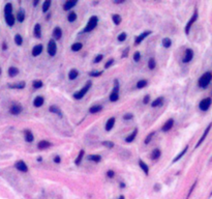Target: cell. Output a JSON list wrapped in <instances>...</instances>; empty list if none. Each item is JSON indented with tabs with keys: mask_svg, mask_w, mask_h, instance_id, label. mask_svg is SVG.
Segmentation results:
<instances>
[{
	"mask_svg": "<svg viewBox=\"0 0 212 199\" xmlns=\"http://www.w3.org/2000/svg\"><path fill=\"white\" fill-rule=\"evenodd\" d=\"M25 86H26L25 82H18V83L10 84V85H8L10 88H13V89H23Z\"/></svg>",
	"mask_w": 212,
	"mask_h": 199,
	"instance_id": "cell-20",
	"label": "cell"
},
{
	"mask_svg": "<svg viewBox=\"0 0 212 199\" xmlns=\"http://www.w3.org/2000/svg\"><path fill=\"white\" fill-rule=\"evenodd\" d=\"M210 129H211V124H208V126H207V129H206V131L204 132V134L202 135V137L200 138V140H199V142H198V144H197V147L198 146H200L202 143H203V141H204V139L207 137V135H208V133H209V131H210Z\"/></svg>",
	"mask_w": 212,
	"mask_h": 199,
	"instance_id": "cell-15",
	"label": "cell"
},
{
	"mask_svg": "<svg viewBox=\"0 0 212 199\" xmlns=\"http://www.w3.org/2000/svg\"><path fill=\"white\" fill-rule=\"evenodd\" d=\"M38 3H39V1H38V0H35V1L33 2V5H34V6H36Z\"/></svg>",
	"mask_w": 212,
	"mask_h": 199,
	"instance_id": "cell-59",
	"label": "cell"
},
{
	"mask_svg": "<svg viewBox=\"0 0 212 199\" xmlns=\"http://www.w3.org/2000/svg\"><path fill=\"white\" fill-rule=\"evenodd\" d=\"M197 19H198V11L196 10L195 11V12H194V15L191 16V18H190V20L187 22L186 26H185V33L186 34H188L189 33V30H190V27L192 26V24L197 21Z\"/></svg>",
	"mask_w": 212,
	"mask_h": 199,
	"instance_id": "cell-5",
	"label": "cell"
},
{
	"mask_svg": "<svg viewBox=\"0 0 212 199\" xmlns=\"http://www.w3.org/2000/svg\"><path fill=\"white\" fill-rule=\"evenodd\" d=\"M102 110V107L100 106V105H97V106H92L90 109H89V112L90 113H92V114H94V113H97V112H100Z\"/></svg>",
	"mask_w": 212,
	"mask_h": 199,
	"instance_id": "cell-37",
	"label": "cell"
},
{
	"mask_svg": "<svg viewBox=\"0 0 212 199\" xmlns=\"http://www.w3.org/2000/svg\"><path fill=\"white\" fill-rule=\"evenodd\" d=\"M84 153H85V151L82 149V150H80V152H79V155H78V157H77V159H76L75 161V164L76 165H79L82 160H83V157H84Z\"/></svg>",
	"mask_w": 212,
	"mask_h": 199,
	"instance_id": "cell-33",
	"label": "cell"
},
{
	"mask_svg": "<svg viewBox=\"0 0 212 199\" xmlns=\"http://www.w3.org/2000/svg\"><path fill=\"white\" fill-rule=\"evenodd\" d=\"M25 140L27 142H33L34 140V136L30 131H26L25 132Z\"/></svg>",
	"mask_w": 212,
	"mask_h": 199,
	"instance_id": "cell-30",
	"label": "cell"
},
{
	"mask_svg": "<svg viewBox=\"0 0 212 199\" xmlns=\"http://www.w3.org/2000/svg\"><path fill=\"white\" fill-rule=\"evenodd\" d=\"M150 33H151V31H145V32H143L141 35L137 37H136V39H135V45H139V44H141V43L143 42V39H144L145 37H148Z\"/></svg>",
	"mask_w": 212,
	"mask_h": 199,
	"instance_id": "cell-10",
	"label": "cell"
},
{
	"mask_svg": "<svg viewBox=\"0 0 212 199\" xmlns=\"http://www.w3.org/2000/svg\"><path fill=\"white\" fill-rule=\"evenodd\" d=\"M17 19L20 23H22L24 20H25V11L24 10H20L18 12V15H17Z\"/></svg>",
	"mask_w": 212,
	"mask_h": 199,
	"instance_id": "cell-27",
	"label": "cell"
},
{
	"mask_svg": "<svg viewBox=\"0 0 212 199\" xmlns=\"http://www.w3.org/2000/svg\"><path fill=\"white\" fill-rule=\"evenodd\" d=\"M44 102H45V100L43 97H36L34 101H33V106L35 107V108H39V107H41L43 105H44Z\"/></svg>",
	"mask_w": 212,
	"mask_h": 199,
	"instance_id": "cell-14",
	"label": "cell"
},
{
	"mask_svg": "<svg viewBox=\"0 0 212 199\" xmlns=\"http://www.w3.org/2000/svg\"><path fill=\"white\" fill-rule=\"evenodd\" d=\"M146 85H147V81L146 80H140L137 83V88L141 89V88H144Z\"/></svg>",
	"mask_w": 212,
	"mask_h": 199,
	"instance_id": "cell-45",
	"label": "cell"
},
{
	"mask_svg": "<svg viewBox=\"0 0 212 199\" xmlns=\"http://www.w3.org/2000/svg\"><path fill=\"white\" fill-rule=\"evenodd\" d=\"M48 53L50 56H55L57 53V45L54 39H51L48 45Z\"/></svg>",
	"mask_w": 212,
	"mask_h": 199,
	"instance_id": "cell-6",
	"label": "cell"
},
{
	"mask_svg": "<svg viewBox=\"0 0 212 199\" xmlns=\"http://www.w3.org/2000/svg\"><path fill=\"white\" fill-rule=\"evenodd\" d=\"M112 20H113V22H114V24L115 25H119L120 23H121V17H120L119 15H113Z\"/></svg>",
	"mask_w": 212,
	"mask_h": 199,
	"instance_id": "cell-39",
	"label": "cell"
},
{
	"mask_svg": "<svg viewBox=\"0 0 212 199\" xmlns=\"http://www.w3.org/2000/svg\"><path fill=\"white\" fill-rule=\"evenodd\" d=\"M102 58H103V55L102 54H98L96 57H95V59H94V63H98L100 61H101L102 60Z\"/></svg>",
	"mask_w": 212,
	"mask_h": 199,
	"instance_id": "cell-50",
	"label": "cell"
},
{
	"mask_svg": "<svg viewBox=\"0 0 212 199\" xmlns=\"http://www.w3.org/2000/svg\"><path fill=\"white\" fill-rule=\"evenodd\" d=\"M107 175H108V177L112 178V177H114V175H115V173H114V171H113V170H109V171L107 172Z\"/></svg>",
	"mask_w": 212,
	"mask_h": 199,
	"instance_id": "cell-54",
	"label": "cell"
},
{
	"mask_svg": "<svg viewBox=\"0 0 212 199\" xmlns=\"http://www.w3.org/2000/svg\"><path fill=\"white\" fill-rule=\"evenodd\" d=\"M118 199H124V196H120V197H119Z\"/></svg>",
	"mask_w": 212,
	"mask_h": 199,
	"instance_id": "cell-63",
	"label": "cell"
},
{
	"mask_svg": "<svg viewBox=\"0 0 212 199\" xmlns=\"http://www.w3.org/2000/svg\"><path fill=\"white\" fill-rule=\"evenodd\" d=\"M162 101H163V98H162V97H159V98H157V99L154 100V101L152 102L151 106H152L153 108H155V107H158V106H161V105H162Z\"/></svg>",
	"mask_w": 212,
	"mask_h": 199,
	"instance_id": "cell-34",
	"label": "cell"
},
{
	"mask_svg": "<svg viewBox=\"0 0 212 199\" xmlns=\"http://www.w3.org/2000/svg\"><path fill=\"white\" fill-rule=\"evenodd\" d=\"M18 74H19V69H18V67H16V66H11V67L8 69V75H10L11 77H16Z\"/></svg>",
	"mask_w": 212,
	"mask_h": 199,
	"instance_id": "cell-28",
	"label": "cell"
},
{
	"mask_svg": "<svg viewBox=\"0 0 212 199\" xmlns=\"http://www.w3.org/2000/svg\"><path fill=\"white\" fill-rule=\"evenodd\" d=\"M102 145L106 146V147H108V148H113V147H114V143L111 142V141H103V142H102Z\"/></svg>",
	"mask_w": 212,
	"mask_h": 199,
	"instance_id": "cell-47",
	"label": "cell"
},
{
	"mask_svg": "<svg viewBox=\"0 0 212 199\" xmlns=\"http://www.w3.org/2000/svg\"><path fill=\"white\" fill-rule=\"evenodd\" d=\"M50 5H51V1L50 0H47V1H45L44 2V4H43V12H47L49 11V8H50Z\"/></svg>",
	"mask_w": 212,
	"mask_h": 199,
	"instance_id": "cell-40",
	"label": "cell"
},
{
	"mask_svg": "<svg viewBox=\"0 0 212 199\" xmlns=\"http://www.w3.org/2000/svg\"><path fill=\"white\" fill-rule=\"evenodd\" d=\"M161 155H162L161 150L158 148H155L152 151V153H151V159L152 160H158L161 158Z\"/></svg>",
	"mask_w": 212,
	"mask_h": 199,
	"instance_id": "cell-24",
	"label": "cell"
},
{
	"mask_svg": "<svg viewBox=\"0 0 212 199\" xmlns=\"http://www.w3.org/2000/svg\"><path fill=\"white\" fill-rule=\"evenodd\" d=\"M150 101V96H146L145 98H144V100H143V103L144 104H148Z\"/></svg>",
	"mask_w": 212,
	"mask_h": 199,
	"instance_id": "cell-55",
	"label": "cell"
},
{
	"mask_svg": "<svg viewBox=\"0 0 212 199\" xmlns=\"http://www.w3.org/2000/svg\"><path fill=\"white\" fill-rule=\"evenodd\" d=\"M78 76H79V72L75 70V69H73V70H70L69 71V73H68V78H69V80H75L78 78Z\"/></svg>",
	"mask_w": 212,
	"mask_h": 199,
	"instance_id": "cell-26",
	"label": "cell"
},
{
	"mask_svg": "<svg viewBox=\"0 0 212 199\" xmlns=\"http://www.w3.org/2000/svg\"><path fill=\"white\" fill-rule=\"evenodd\" d=\"M154 135H155V132H151L149 135L145 138V141H144V142H145V144H148V143H150L151 139L153 138V136H154Z\"/></svg>",
	"mask_w": 212,
	"mask_h": 199,
	"instance_id": "cell-46",
	"label": "cell"
},
{
	"mask_svg": "<svg viewBox=\"0 0 212 199\" xmlns=\"http://www.w3.org/2000/svg\"><path fill=\"white\" fill-rule=\"evenodd\" d=\"M92 86V82L91 81H88L87 83L85 84V86L83 87L82 89H80L78 92H76L75 94H74V98L76 100H81L83 99L84 97H85V94L88 92V90L90 89V87Z\"/></svg>",
	"mask_w": 212,
	"mask_h": 199,
	"instance_id": "cell-2",
	"label": "cell"
},
{
	"mask_svg": "<svg viewBox=\"0 0 212 199\" xmlns=\"http://www.w3.org/2000/svg\"><path fill=\"white\" fill-rule=\"evenodd\" d=\"M54 162H55V163H57V164H59V163L61 162V158H60L59 156H56V157L54 158Z\"/></svg>",
	"mask_w": 212,
	"mask_h": 199,
	"instance_id": "cell-56",
	"label": "cell"
},
{
	"mask_svg": "<svg viewBox=\"0 0 212 199\" xmlns=\"http://www.w3.org/2000/svg\"><path fill=\"white\" fill-rule=\"evenodd\" d=\"M0 74H1V69H0Z\"/></svg>",
	"mask_w": 212,
	"mask_h": 199,
	"instance_id": "cell-64",
	"label": "cell"
},
{
	"mask_svg": "<svg viewBox=\"0 0 212 199\" xmlns=\"http://www.w3.org/2000/svg\"><path fill=\"white\" fill-rule=\"evenodd\" d=\"M43 49H44V47H43V45H36V46H34L33 47V49H32V56H34V57H37L38 55L43 52Z\"/></svg>",
	"mask_w": 212,
	"mask_h": 199,
	"instance_id": "cell-11",
	"label": "cell"
},
{
	"mask_svg": "<svg viewBox=\"0 0 212 199\" xmlns=\"http://www.w3.org/2000/svg\"><path fill=\"white\" fill-rule=\"evenodd\" d=\"M102 74V71H98V72H91L90 73V76L91 77H98L100 75Z\"/></svg>",
	"mask_w": 212,
	"mask_h": 199,
	"instance_id": "cell-51",
	"label": "cell"
},
{
	"mask_svg": "<svg viewBox=\"0 0 212 199\" xmlns=\"http://www.w3.org/2000/svg\"><path fill=\"white\" fill-rule=\"evenodd\" d=\"M137 134H138V129H135L134 130V132L130 134V135H128V136L126 137V139H125V141L126 142H133L135 139H136V136H137Z\"/></svg>",
	"mask_w": 212,
	"mask_h": 199,
	"instance_id": "cell-23",
	"label": "cell"
},
{
	"mask_svg": "<svg viewBox=\"0 0 212 199\" xmlns=\"http://www.w3.org/2000/svg\"><path fill=\"white\" fill-rule=\"evenodd\" d=\"M12 12H13V4L6 3L4 6V13L5 15H12Z\"/></svg>",
	"mask_w": 212,
	"mask_h": 199,
	"instance_id": "cell-29",
	"label": "cell"
},
{
	"mask_svg": "<svg viewBox=\"0 0 212 199\" xmlns=\"http://www.w3.org/2000/svg\"><path fill=\"white\" fill-rule=\"evenodd\" d=\"M173 125H174V119H173V118L168 119V120L166 121V124L162 125V132H168V131H170V130L173 128Z\"/></svg>",
	"mask_w": 212,
	"mask_h": 199,
	"instance_id": "cell-9",
	"label": "cell"
},
{
	"mask_svg": "<svg viewBox=\"0 0 212 199\" xmlns=\"http://www.w3.org/2000/svg\"><path fill=\"white\" fill-rule=\"evenodd\" d=\"M154 189L155 190H159V185H156V186L154 187Z\"/></svg>",
	"mask_w": 212,
	"mask_h": 199,
	"instance_id": "cell-60",
	"label": "cell"
},
{
	"mask_svg": "<svg viewBox=\"0 0 212 199\" xmlns=\"http://www.w3.org/2000/svg\"><path fill=\"white\" fill-rule=\"evenodd\" d=\"M41 160H43V159H41V157H39V158H37V161H38V162H40V161H41Z\"/></svg>",
	"mask_w": 212,
	"mask_h": 199,
	"instance_id": "cell-61",
	"label": "cell"
},
{
	"mask_svg": "<svg viewBox=\"0 0 212 199\" xmlns=\"http://www.w3.org/2000/svg\"><path fill=\"white\" fill-rule=\"evenodd\" d=\"M187 149H188V145H186V146H185V147L183 148V150H182V151H181L180 153H178V155H177V156L175 157V159L173 160V163H176V162L178 161V160H180V159H181V158H182V157H183V156L185 155V152L187 151Z\"/></svg>",
	"mask_w": 212,
	"mask_h": 199,
	"instance_id": "cell-25",
	"label": "cell"
},
{
	"mask_svg": "<svg viewBox=\"0 0 212 199\" xmlns=\"http://www.w3.org/2000/svg\"><path fill=\"white\" fill-rule=\"evenodd\" d=\"M5 22L10 27L13 26V24H15V17L13 16V13L12 15H5Z\"/></svg>",
	"mask_w": 212,
	"mask_h": 199,
	"instance_id": "cell-19",
	"label": "cell"
},
{
	"mask_svg": "<svg viewBox=\"0 0 212 199\" xmlns=\"http://www.w3.org/2000/svg\"><path fill=\"white\" fill-rule=\"evenodd\" d=\"M15 167H16L19 171H21V172H27V171H28V166H27V164H26L24 161H22V160L17 162V163L15 164Z\"/></svg>",
	"mask_w": 212,
	"mask_h": 199,
	"instance_id": "cell-7",
	"label": "cell"
},
{
	"mask_svg": "<svg viewBox=\"0 0 212 199\" xmlns=\"http://www.w3.org/2000/svg\"><path fill=\"white\" fill-rule=\"evenodd\" d=\"M88 160L92 162H100L101 160V157L100 155H90L88 156Z\"/></svg>",
	"mask_w": 212,
	"mask_h": 199,
	"instance_id": "cell-36",
	"label": "cell"
},
{
	"mask_svg": "<svg viewBox=\"0 0 212 199\" xmlns=\"http://www.w3.org/2000/svg\"><path fill=\"white\" fill-rule=\"evenodd\" d=\"M34 35H35V37H41V27H40V24H35V26H34Z\"/></svg>",
	"mask_w": 212,
	"mask_h": 199,
	"instance_id": "cell-31",
	"label": "cell"
},
{
	"mask_svg": "<svg viewBox=\"0 0 212 199\" xmlns=\"http://www.w3.org/2000/svg\"><path fill=\"white\" fill-rule=\"evenodd\" d=\"M126 37H127V35H126V33H125V32H122V33H120V34L118 35V37H117V38H118V40H119V42H124L125 39H126Z\"/></svg>",
	"mask_w": 212,
	"mask_h": 199,
	"instance_id": "cell-48",
	"label": "cell"
},
{
	"mask_svg": "<svg viewBox=\"0 0 212 199\" xmlns=\"http://www.w3.org/2000/svg\"><path fill=\"white\" fill-rule=\"evenodd\" d=\"M2 48H3V50H6L7 46H6V44H5V43H3V45H2Z\"/></svg>",
	"mask_w": 212,
	"mask_h": 199,
	"instance_id": "cell-58",
	"label": "cell"
},
{
	"mask_svg": "<svg viewBox=\"0 0 212 199\" xmlns=\"http://www.w3.org/2000/svg\"><path fill=\"white\" fill-rule=\"evenodd\" d=\"M115 120H116L115 117H111V118L108 119L107 124H106V125H105V129H106L107 132H110V131L113 129V126H114V124H115Z\"/></svg>",
	"mask_w": 212,
	"mask_h": 199,
	"instance_id": "cell-12",
	"label": "cell"
},
{
	"mask_svg": "<svg viewBox=\"0 0 212 199\" xmlns=\"http://www.w3.org/2000/svg\"><path fill=\"white\" fill-rule=\"evenodd\" d=\"M211 98H206V99L202 100L201 102H200V109L202 110V111H207L209 108H210V106H211Z\"/></svg>",
	"mask_w": 212,
	"mask_h": 199,
	"instance_id": "cell-4",
	"label": "cell"
},
{
	"mask_svg": "<svg viewBox=\"0 0 212 199\" xmlns=\"http://www.w3.org/2000/svg\"><path fill=\"white\" fill-rule=\"evenodd\" d=\"M51 145H52V144H51L49 141H47V140H41V141L38 142L37 147L39 149H46V148H48V147H50Z\"/></svg>",
	"mask_w": 212,
	"mask_h": 199,
	"instance_id": "cell-17",
	"label": "cell"
},
{
	"mask_svg": "<svg viewBox=\"0 0 212 199\" xmlns=\"http://www.w3.org/2000/svg\"><path fill=\"white\" fill-rule=\"evenodd\" d=\"M43 85H44V83H43V81H40V80H35V81L32 83V86H33V88H35V89L41 88Z\"/></svg>",
	"mask_w": 212,
	"mask_h": 199,
	"instance_id": "cell-41",
	"label": "cell"
},
{
	"mask_svg": "<svg viewBox=\"0 0 212 199\" xmlns=\"http://www.w3.org/2000/svg\"><path fill=\"white\" fill-rule=\"evenodd\" d=\"M119 100V92L118 91H113L110 94V101L111 102H117Z\"/></svg>",
	"mask_w": 212,
	"mask_h": 199,
	"instance_id": "cell-32",
	"label": "cell"
},
{
	"mask_svg": "<svg viewBox=\"0 0 212 199\" xmlns=\"http://www.w3.org/2000/svg\"><path fill=\"white\" fill-rule=\"evenodd\" d=\"M139 166H140L141 169L144 171V173L146 174V175H148V173H149V168H148V166H147L146 163H144L142 160H140V161H139Z\"/></svg>",
	"mask_w": 212,
	"mask_h": 199,
	"instance_id": "cell-21",
	"label": "cell"
},
{
	"mask_svg": "<svg viewBox=\"0 0 212 199\" xmlns=\"http://www.w3.org/2000/svg\"><path fill=\"white\" fill-rule=\"evenodd\" d=\"M128 50H129V48H126V49H125V52H124V54H123V57H126V56H127V52H128Z\"/></svg>",
	"mask_w": 212,
	"mask_h": 199,
	"instance_id": "cell-57",
	"label": "cell"
},
{
	"mask_svg": "<svg viewBox=\"0 0 212 199\" xmlns=\"http://www.w3.org/2000/svg\"><path fill=\"white\" fill-rule=\"evenodd\" d=\"M113 63H114V59H110V60H109V61L107 62V63H106V64H105V67H106V69H109V67H110V66H111V65H112Z\"/></svg>",
	"mask_w": 212,
	"mask_h": 199,
	"instance_id": "cell-52",
	"label": "cell"
},
{
	"mask_svg": "<svg viewBox=\"0 0 212 199\" xmlns=\"http://www.w3.org/2000/svg\"><path fill=\"white\" fill-rule=\"evenodd\" d=\"M141 59V53L139 52V51H137V52H135V54H134V60L137 62L139 61Z\"/></svg>",
	"mask_w": 212,
	"mask_h": 199,
	"instance_id": "cell-49",
	"label": "cell"
},
{
	"mask_svg": "<svg viewBox=\"0 0 212 199\" xmlns=\"http://www.w3.org/2000/svg\"><path fill=\"white\" fill-rule=\"evenodd\" d=\"M133 114L131 113H127V114H125L124 116H123V119H125V120H127V119H131L133 118Z\"/></svg>",
	"mask_w": 212,
	"mask_h": 199,
	"instance_id": "cell-53",
	"label": "cell"
},
{
	"mask_svg": "<svg viewBox=\"0 0 212 199\" xmlns=\"http://www.w3.org/2000/svg\"><path fill=\"white\" fill-rule=\"evenodd\" d=\"M82 48H83V45H82L81 43H75V44L72 45V50H73L74 52H78V51H80Z\"/></svg>",
	"mask_w": 212,
	"mask_h": 199,
	"instance_id": "cell-38",
	"label": "cell"
},
{
	"mask_svg": "<svg viewBox=\"0 0 212 199\" xmlns=\"http://www.w3.org/2000/svg\"><path fill=\"white\" fill-rule=\"evenodd\" d=\"M76 4H77V1H72V0H68V1H66V2L64 3V5H63V8H64V11H69V10H72V8L75 6Z\"/></svg>",
	"mask_w": 212,
	"mask_h": 199,
	"instance_id": "cell-16",
	"label": "cell"
},
{
	"mask_svg": "<svg viewBox=\"0 0 212 199\" xmlns=\"http://www.w3.org/2000/svg\"><path fill=\"white\" fill-rule=\"evenodd\" d=\"M49 110H50V112H52V113L57 114L59 117H62V112L60 110V108H58L57 106H51L50 108H49Z\"/></svg>",
	"mask_w": 212,
	"mask_h": 199,
	"instance_id": "cell-22",
	"label": "cell"
},
{
	"mask_svg": "<svg viewBox=\"0 0 212 199\" xmlns=\"http://www.w3.org/2000/svg\"><path fill=\"white\" fill-rule=\"evenodd\" d=\"M192 58H194V51L191 49H187L185 51V54H184V57H183L182 61L184 63H187V62L191 61Z\"/></svg>",
	"mask_w": 212,
	"mask_h": 199,
	"instance_id": "cell-8",
	"label": "cell"
},
{
	"mask_svg": "<svg viewBox=\"0 0 212 199\" xmlns=\"http://www.w3.org/2000/svg\"><path fill=\"white\" fill-rule=\"evenodd\" d=\"M171 45H172V40H171V38H169V37H164V38L162 39V46H163L164 48H170Z\"/></svg>",
	"mask_w": 212,
	"mask_h": 199,
	"instance_id": "cell-35",
	"label": "cell"
},
{
	"mask_svg": "<svg viewBox=\"0 0 212 199\" xmlns=\"http://www.w3.org/2000/svg\"><path fill=\"white\" fill-rule=\"evenodd\" d=\"M97 23H98V18H97L96 16H92V17L89 19L86 27L84 28V32H90V31H92V30L97 26Z\"/></svg>",
	"mask_w": 212,
	"mask_h": 199,
	"instance_id": "cell-3",
	"label": "cell"
},
{
	"mask_svg": "<svg viewBox=\"0 0 212 199\" xmlns=\"http://www.w3.org/2000/svg\"><path fill=\"white\" fill-rule=\"evenodd\" d=\"M15 42H16V44H17L18 46H22V44H23V38H22V37H21L20 34H16V37H15Z\"/></svg>",
	"mask_w": 212,
	"mask_h": 199,
	"instance_id": "cell-42",
	"label": "cell"
},
{
	"mask_svg": "<svg viewBox=\"0 0 212 199\" xmlns=\"http://www.w3.org/2000/svg\"><path fill=\"white\" fill-rule=\"evenodd\" d=\"M120 187H122V188H124V187H125V185H124V184H120Z\"/></svg>",
	"mask_w": 212,
	"mask_h": 199,
	"instance_id": "cell-62",
	"label": "cell"
},
{
	"mask_svg": "<svg viewBox=\"0 0 212 199\" xmlns=\"http://www.w3.org/2000/svg\"><path fill=\"white\" fill-rule=\"evenodd\" d=\"M21 112H22V107L21 106L13 105V106L11 107V113L13 114V115H19Z\"/></svg>",
	"mask_w": 212,
	"mask_h": 199,
	"instance_id": "cell-18",
	"label": "cell"
},
{
	"mask_svg": "<svg viewBox=\"0 0 212 199\" xmlns=\"http://www.w3.org/2000/svg\"><path fill=\"white\" fill-rule=\"evenodd\" d=\"M67 20H68V22H75L76 20H77V13L74 12H72L69 15H68Z\"/></svg>",
	"mask_w": 212,
	"mask_h": 199,
	"instance_id": "cell-43",
	"label": "cell"
},
{
	"mask_svg": "<svg viewBox=\"0 0 212 199\" xmlns=\"http://www.w3.org/2000/svg\"><path fill=\"white\" fill-rule=\"evenodd\" d=\"M53 37L55 38V40H58L60 39L62 37V30L60 27H56L54 30H53Z\"/></svg>",
	"mask_w": 212,
	"mask_h": 199,
	"instance_id": "cell-13",
	"label": "cell"
},
{
	"mask_svg": "<svg viewBox=\"0 0 212 199\" xmlns=\"http://www.w3.org/2000/svg\"><path fill=\"white\" fill-rule=\"evenodd\" d=\"M155 65H156V61H155V59L153 58V57H151L149 59V61H148V66H149L150 70H153L154 67H155Z\"/></svg>",
	"mask_w": 212,
	"mask_h": 199,
	"instance_id": "cell-44",
	"label": "cell"
},
{
	"mask_svg": "<svg viewBox=\"0 0 212 199\" xmlns=\"http://www.w3.org/2000/svg\"><path fill=\"white\" fill-rule=\"evenodd\" d=\"M212 79V74L211 72H207L203 75L201 78L199 79V86L202 88H207L208 85L210 84Z\"/></svg>",
	"mask_w": 212,
	"mask_h": 199,
	"instance_id": "cell-1",
	"label": "cell"
}]
</instances>
